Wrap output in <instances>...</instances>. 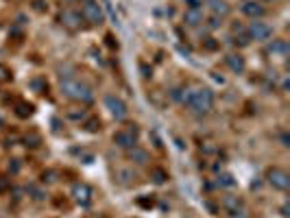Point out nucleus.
Wrapping results in <instances>:
<instances>
[{"label":"nucleus","instance_id":"nucleus-15","mask_svg":"<svg viewBox=\"0 0 290 218\" xmlns=\"http://www.w3.org/2000/svg\"><path fill=\"white\" fill-rule=\"evenodd\" d=\"M129 160L134 162V164H148V153L144 148H140V146H134V148H129Z\"/></svg>","mask_w":290,"mask_h":218},{"label":"nucleus","instance_id":"nucleus-25","mask_svg":"<svg viewBox=\"0 0 290 218\" xmlns=\"http://www.w3.org/2000/svg\"><path fill=\"white\" fill-rule=\"evenodd\" d=\"M186 4H188V9H201L203 0H186Z\"/></svg>","mask_w":290,"mask_h":218},{"label":"nucleus","instance_id":"nucleus-20","mask_svg":"<svg viewBox=\"0 0 290 218\" xmlns=\"http://www.w3.org/2000/svg\"><path fill=\"white\" fill-rule=\"evenodd\" d=\"M218 186H222V188H232V186H236V181H234V177H232V174L222 172L220 177H218Z\"/></svg>","mask_w":290,"mask_h":218},{"label":"nucleus","instance_id":"nucleus-28","mask_svg":"<svg viewBox=\"0 0 290 218\" xmlns=\"http://www.w3.org/2000/svg\"><path fill=\"white\" fill-rule=\"evenodd\" d=\"M288 212H290V208H288V203H286V205H284V208H282V214H284V216H290Z\"/></svg>","mask_w":290,"mask_h":218},{"label":"nucleus","instance_id":"nucleus-3","mask_svg":"<svg viewBox=\"0 0 290 218\" xmlns=\"http://www.w3.org/2000/svg\"><path fill=\"white\" fill-rule=\"evenodd\" d=\"M81 16H83V20L90 22L92 26H100V24L105 22V14H102L100 4L94 2V0H83Z\"/></svg>","mask_w":290,"mask_h":218},{"label":"nucleus","instance_id":"nucleus-19","mask_svg":"<svg viewBox=\"0 0 290 218\" xmlns=\"http://www.w3.org/2000/svg\"><path fill=\"white\" fill-rule=\"evenodd\" d=\"M150 179H153L155 184H164L168 179V172L162 170V168H153V170H150Z\"/></svg>","mask_w":290,"mask_h":218},{"label":"nucleus","instance_id":"nucleus-6","mask_svg":"<svg viewBox=\"0 0 290 218\" xmlns=\"http://www.w3.org/2000/svg\"><path fill=\"white\" fill-rule=\"evenodd\" d=\"M266 181L275 188V190H282V192H286L290 188V174L284 170V168H268Z\"/></svg>","mask_w":290,"mask_h":218},{"label":"nucleus","instance_id":"nucleus-27","mask_svg":"<svg viewBox=\"0 0 290 218\" xmlns=\"http://www.w3.org/2000/svg\"><path fill=\"white\" fill-rule=\"evenodd\" d=\"M35 11H44V2L42 0H35Z\"/></svg>","mask_w":290,"mask_h":218},{"label":"nucleus","instance_id":"nucleus-24","mask_svg":"<svg viewBox=\"0 0 290 218\" xmlns=\"http://www.w3.org/2000/svg\"><path fill=\"white\" fill-rule=\"evenodd\" d=\"M26 144H28V146H38V144H40V136H35V133L26 136Z\"/></svg>","mask_w":290,"mask_h":218},{"label":"nucleus","instance_id":"nucleus-8","mask_svg":"<svg viewBox=\"0 0 290 218\" xmlns=\"http://www.w3.org/2000/svg\"><path fill=\"white\" fill-rule=\"evenodd\" d=\"M59 22L64 24V26H68V28H72V31H74V28H78L81 26L83 22V16H81V11H74V9H64L62 14H59Z\"/></svg>","mask_w":290,"mask_h":218},{"label":"nucleus","instance_id":"nucleus-23","mask_svg":"<svg viewBox=\"0 0 290 218\" xmlns=\"http://www.w3.org/2000/svg\"><path fill=\"white\" fill-rule=\"evenodd\" d=\"M42 181H44V184H52V181H57L55 179V172H52V170L44 172V174H42Z\"/></svg>","mask_w":290,"mask_h":218},{"label":"nucleus","instance_id":"nucleus-7","mask_svg":"<svg viewBox=\"0 0 290 218\" xmlns=\"http://www.w3.org/2000/svg\"><path fill=\"white\" fill-rule=\"evenodd\" d=\"M246 35H249V40L266 42V40H270V35H273V26H268L266 22L253 20V22L249 24V28H246Z\"/></svg>","mask_w":290,"mask_h":218},{"label":"nucleus","instance_id":"nucleus-1","mask_svg":"<svg viewBox=\"0 0 290 218\" xmlns=\"http://www.w3.org/2000/svg\"><path fill=\"white\" fill-rule=\"evenodd\" d=\"M174 98H179V102H184V105H188L192 112L196 114H208L212 112L214 107V92L210 88H184V90H174L172 92Z\"/></svg>","mask_w":290,"mask_h":218},{"label":"nucleus","instance_id":"nucleus-29","mask_svg":"<svg viewBox=\"0 0 290 218\" xmlns=\"http://www.w3.org/2000/svg\"><path fill=\"white\" fill-rule=\"evenodd\" d=\"M9 168H11V170H14V172H18V170H20V164H11Z\"/></svg>","mask_w":290,"mask_h":218},{"label":"nucleus","instance_id":"nucleus-17","mask_svg":"<svg viewBox=\"0 0 290 218\" xmlns=\"http://www.w3.org/2000/svg\"><path fill=\"white\" fill-rule=\"evenodd\" d=\"M16 114L20 118H28V116H33V105L31 102H26V100H18V105H16Z\"/></svg>","mask_w":290,"mask_h":218},{"label":"nucleus","instance_id":"nucleus-5","mask_svg":"<svg viewBox=\"0 0 290 218\" xmlns=\"http://www.w3.org/2000/svg\"><path fill=\"white\" fill-rule=\"evenodd\" d=\"M105 107L110 109V114L114 116V120H124L126 116H129V107H126V102L120 98V96L107 94L105 96Z\"/></svg>","mask_w":290,"mask_h":218},{"label":"nucleus","instance_id":"nucleus-12","mask_svg":"<svg viewBox=\"0 0 290 218\" xmlns=\"http://www.w3.org/2000/svg\"><path fill=\"white\" fill-rule=\"evenodd\" d=\"M266 52H268V54H273V57H288L290 46H288V42H286V40H275L273 44H270V46L266 48Z\"/></svg>","mask_w":290,"mask_h":218},{"label":"nucleus","instance_id":"nucleus-4","mask_svg":"<svg viewBox=\"0 0 290 218\" xmlns=\"http://www.w3.org/2000/svg\"><path fill=\"white\" fill-rule=\"evenodd\" d=\"M114 144L120 148H134L138 146V129H136V124H129V129H120L114 133Z\"/></svg>","mask_w":290,"mask_h":218},{"label":"nucleus","instance_id":"nucleus-30","mask_svg":"<svg viewBox=\"0 0 290 218\" xmlns=\"http://www.w3.org/2000/svg\"><path fill=\"white\" fill-rule=\"evenodd\" d=\"M234 218H249V216L242 214V212H238V214H234Z\"/></svg>","mask_w":290,"mask_h":218},{"label":"nucleus","instance_id":"nucleus-13","mask_svg":"<svg viewBox=\"0 0 290 218\" xmlns=\"http://www.w3.org/2000/svg\"><path fill=\"white\" fill-rule=\"evenodd\" d=\"M227 66H229V70L236 72V74H242L244 68H246V64H244V57L242 54H227Z\"/></svg>","mask_w":290,"mask_h":218},{"label":"nucleus","instance_id":"nucleus-9","mask_svg":"<svg viewBox=\"0 0 290 218\" xmlns=\"http://www.w3.org/2000/svg\"><path fill=\"white\" fill-rule=\"evenodd\" d=\"M72 196H74V201L78 205H90V203H92L94 192H92V188H90L88 184H74V186H72Z\"/></svg>","mask_w":290,"mask_h":218},{"label":"nucleus","instance_id":"nucleus-21","mask_svg":"<svg viewBox=\"0 0 290 218\" xmlns=\"http://www.w3.org/2000/svg\"><path fill=\"white\" fill-rule=\"evenodd\" d=\"M203 48H205V50H216V48H218V42H216L214 38H205L203 40Z\"/></svg>","mask_w":290,"mask_h":218},{"label":"nucleus","instance_id":"nucleus-31","mask_svg":"<svg viewBox=\"0 0 290 218\" xmlns=\"http://www.w3.org/2000/svg\"><path fill=\"white\" fill-rule=\"evenodd\" d=\"M64 2H74V0H64Z\"/></svg>","mask_w":290,"mask_h":218},{"label":"nucleus","instance_id":"nucleus-10","mask_svg":"<svg viewBox=\"0 0 290 218\" xmlns=\"http://www.w3.org/2000/svg\"><path fill=\"white\" fill-rule=\"evenodd\" d=\"M242 14L253 18V20H260V18L266 14V7L260 0H246V2H242Z\"/></svg>","mask_w":290,"mask_h":218},{"label":"nucleus","instance_id":"nucleus-26","mask_svg":"<svg viewBox=\"0 0 290 218\" xmlns=\"http://www.w3.org/2000/svg\"><path fill=\"white\" fill-rule=\"evenodd\" d=\"M9 190V179L0 177V192H7Z\"/></svg>","mask_w":290,"mask_h":218},{"label":"nucleus","instance_id":"nucleus-16","mask_svg":"<svg viewBox=\"0 0 290 218\" xmlns=\"http://www.w3.org/2000/svg\"><path fill=\"white\" fill-rule=\"evenodd\" d=\"M184 20H186V24H190V26H198V24L203 22L201 9H188V11H186V16H184Z\"/></svg>","mask_w":290,"mask_h":218},{"label":"nucleus","instance_id":"nucleus-18","mask_svg":"<svg viewBox=\"0 0 290 218\" xmlns=\"http://www.w3.org/2000/svg\"><path fill=\"white\" fill-rule=\"evenodd\" d=\"M86 129L90 131V133H96V131H100V118L98 116H90L88 120H86Z\"/></svg>","mask_w":290,"mask_h":218},{"label":"nucleus","instance_id":"nucleus-14","mask_svg":"<svg viewBox=\"0 0 290 218\" xmlns=\"http://www.w3.org/2000/svg\"><path fill=\"white\" fill-rule=\"evenodd\" d=\"M222 208H225L229 214H238V212H242V198H238V196H225V198H222Z\"/></svg>","mask_w":290,"mask_h":218},{"label":"nucleus","instance_id":"nucleus-11","mask_svg":"<svg viewBox=\"0 0 290 218\" xmlns=\"http://www.w3.org/2000/svg\"><path fill=\"white\" fill-rule=\"evenodd\" d=\"M208 7L214 14V18H218V20H222V18H227L232 14V7H229L227 0H208Z\"/></svg>","mask_w":290,"mask_h":218},{"label":"nucleus","instance_id":"nucleus-2","mask_svg":"<svg viewBox=\"0 0 290 218\" xmlns=\"http://www.w3.org/2000/svg\"><path fill=\"white\" fill-rule=\"evenodd\" d=\"M59 88H62V94L66 96V98H70V100H74V102H83V105H88V102L94 100L92 88H90L88 83H83V81H78V78H74V76L62 78Z\"/></svg>","mask_w":290,"mask_h":218},{"label":"nucleus","instance_id":"nucleus-22","mask_svg":"<svg viewBox=\"0 0 290 218\" xmlns=\"http://www.w3.org/2000/svg\"><path fill=\"white\" fill-rule=\"evenodd\" d=\"M11 76H14V74H11V70L4 64H0V81H11Z\"/></svg>","mask_w":290,"mask_h":218}]
</instances>
